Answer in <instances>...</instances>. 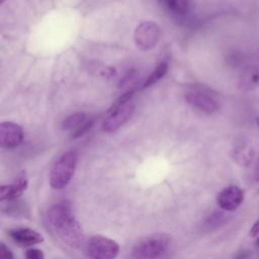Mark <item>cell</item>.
I'll list each match as a JSON object with an SVG mask.
<instances>
[{
	"mask_svg": "<svg viewBox=\"0 0 259 259\" xmlns=\"http://www.w3.org/2000/svg\"><path fill=\"white\" fill-rule=\"evenodd\" d=\"M47 222L50 229L59 239L74 249H80L84 245L83 230L72 213L68 202H59L52 205L47 212Z\"/></svg>",
	"mask_w": 259,
	"mask_h": 259,
	"instance_id": "6da1fadb",
	"label": "cell"
},
{
	"mask_svg": "<svg viewBox=\"0 0 259 259\" xmlns=\"http://www.w3.org/2000/svg\"><path fill=\"white\" fill-rule=\"evenodd\" d=\"M135 91L131 90L121 95L108 109L102 127L105 133H113L122 126L134 114L135 104L131 101Z\"/></svg>",
	"mask_w": 259,
	"mask_h": 259,
	"instance_id": "7a4b0ae2",
	"label": "cell"
},
{
	"mask_svg": "<svg viewBox=\"0 0 259 259\" xmlns=\"http://www.w3.org/2000/svg\"><path fill=\"white\" fill-rule=\"evenodd\" d=\"M172 239L167 234H152L135 244L132 250V256L138 259L157 258L165 253L170 248Z\"/></svg>",
	"mask_w": 259,
	"mask_h": 259,
	"instance_id": "3957f363",
	"label": "cell"
},
{
	"mask_svg": "<svg viewBox=\"0 0 259 259\" xmlns=\"http://www.w3.org/2000/svg\"><path fill=\"white\" fill-rule=\"evenodd\" d=\"M78 162V155L74 151L63 154L55 163L51 175L50 184L54 189H63L71 181Z\"/></svg>",
	"mask_w": 259,
	"mask_h": 259,
	"instance_id": "277c9868",
	"label": "cell"
},
{
	"mask_svg": "<svg viewBox=\"0 0 259 259\" xmlns=\"http://www.w3.org/2000/svg\"><path fill=\"white\" fill-rule=\"evenodd\" d=\"M87 254L94 259H111L118 255V244L104 236L96 235L90 238L86 246Z\"/></svg>",
	"mask_w": 259,
	"mask_h": 259,
	"instance_id": "5b68a950",
	"label": "cell"
},
{
	"mask_svg": "<svg viewBox=\"0 0 259 259\" xmlns=\"http://www.w3.org/2000/svg\"><path fill=\"white\" fill-rule=\"evenodd\" d=\"M161 29L159 25L151 20L142 21L136 28L134 39L136 46L141 51H149L153 49L159 41Z\"/></svg>",
	"mask_w": 259,
	"mask_h": 259,
	"instance_id": "8992f818",
	"label": "cell"
},
{
	"mask_svg": "<svg viewBox=\"0 0 259 259\" xmlns=\"http://www.w3.org/2000/svg\"><path fill=\"white\" fill-rule=\"evenodd\" d=\"M185 100L195 108L200 111L211 114L219 110L220 103L219 101L208 92L203 90H189L185 93Z\"/></svg>",
	"mask_w": 259,
	"mask_h": 259,
	"instance_id": "52a82bcc",
	"label": "cell"
},
{
	"mask_svg": "<svg viewBox=\"0 0 259 259\" xmlns=\"http://www.w3.org/2000/svg\"><path fill=\"white\" fill-rule=\"evenodd\" d=\"M93 125V119L85 112H76L66 117L62 122L64 131L71 132V138L77 139L86 134Z\"/></svg>",
	"mask_w": 259,
	"mask_h": 259,
	"instance_id": "ba28073f",
	"label": "cell"
},
{
	"mask_svg": "<svg viewBox=\"0 0 259 259\" xmlns=\"http://www.w3.org/2000/svg\"><path fill=\"white\" fill-rule=\"evenodd\" d=\"M23 131L20 125L11 121L0 123V146L5 149H13L21 144Z\"/></svg>",
	"mask_w": 259,
	"mask_h": 259,
	"instance_id": "9c48e42d",
	"label": "cell"
},
{
	"mask_svg": "<svg viewBox=\"0 0 259 259\" xmlns=\"http://www.w3.org/2000/svg\"><path fill=\"white\" fill-rule=\"evenodd\" d=\"M244 200V191L237 185H229L218 194L219 206L225 210H235Z\"/></svg>",
	"mask_w": 259,
	"mask_h": 259,
	"instance_id": "30bf717a",
	"label": "cell"
},
{
	"mask_svg": "<svg viewBox=\"0 0 259 259\" xmlns=\"http://www.w3.org/2000/svg\"><path fill=\"white\" fill-rule=\"evenodd\" d=\"M28 186L27 175L25 171L20 172L14 181L9 185H2L0 187V200H8L19 198Z\"/></svg>",
	"mask_w": 259,
	"mask_h": 259,
	"instance_id": "8fae6325",
	"label": "cell"
},
{
	"mask_svg": "<svg viewBox=\"0 0 259 259\" xmlns=\"http://www.w3.org/2000/svg\"><path fill=\"white\" fill-rule=\"evenodd\" d=\"M9 236L12 241L20 247H29L34 244H39L44 242V237L39 233L27 228L10 230Z\"/></svg>",
	"mask_w": 259,
	"mask_h": 259,
	"instance_id": "7c38bea8",
	"label": "cell"
},
{
	"mask_svg": "<svg viewBox=\"0 0 259 259\" xmlns=\"http://www.w3.org/2000/svg\"><path fill=\"white\" fill-rule=\"evenodd\" d=\"M255 156L253 145L249 141H242L236 145L232 151L233 160L242 167H248Z\"/></svg>",
	"mask_w": 259,
	"mask_h": 259,
	"instance_id": "4fadbf2b",
	"label": "cell"
},
{
	"mask_svg": "<svg viewBox=\"0 0 259 259\" xmlns=\"http://www.w3.org/2000/svg\"><path fill=\"white\" fill-rule=\"evenodd\" d=\"M1 209L2 211L13 218H28L29 210L26 203L23 200H19V198L3 200Z\"/></svg>",
	"mask_w": 259,
	"mask_h": 259,
	"instance_id": "5bb4252c",
	"label": "cell"
},
{
	"mask_svg": "<svg viewBox=\"0 0 259 259\" xmlns=\"http://www.w3.org/2000/svg\"><path fill=\"white\" fill-rule=\"evenodd\" d=\"M162 2L169 11L177 16L186 15L192 7V0H162Z\"/></svg>",
	"mask_w": 259,
	"mask_h": 259,
	"instance_id": "9a60e30c",
	"label": "cell"
},
{
	"mask_svg": "<svg viewBox=\"0 0 259 259\" xmlns=\"http://www.w3.org/2000/svg\"><path fill=\"white\" fill-rule=\"evenodd\" d=\"M259 83V70L256 67L246 68L241 76V86L245 89H252Z\"/></svg>",
	"mask_w": 259,
	"mask_h": 259,
	"instance_id": "2e32d148",
	"label": "cell"
},
{
	"mask_svg": "<svg viewBox=\"0 0 259 259\" xmlns=\"http://www.w3.org/2000/svg\"><path fill=\"white\" fill-rule=\"evenodd\" d=\"M169 69V65H168V62L167 61H161L157 67L155 68V70L150 74V76L146 79V81L144 82L142 88L145 89V88H148L154 84H156L161 78H163L167 71Z\"/></svg>",
	"mask_w": 259,
	"mask_h": 259,
	"instance_id": "e0dca14e",
	"label": "cell"
},
{
	"mask_svg": "<svg viewBox=\"0 0 259 259\" xmlns=\"http://www.w3.org/2000/svg\"><path fill=\"white\" fill-rule=\"evenodd\" d=\"M25 257L28 259H44L45 255L41 250L32 248V249H28L25 252Z\"/></svg>",
	"mask_w": 259,
	"mask_h": 259,
	"instance_id": "ac0fdd59",
	"label": "cell"
},
{
	"mask_svg": "<svg viewBox=\"0 0 259 259\" xmlns=\"http://www.w3.org/2000/svg\"><path fill=\"white\" fill-rule=\"evenodd\" d=\"M0 258L2 259H13L11 251L6 247L4 243H0Z\"/></svg>",
	"mask_w": 259,
	"mask_h": 259,
	"instance_id": "d6986e66",
	"label": "cell"
},
{
	"mask_svg": "<svg viewBox=\"0 0 259 259\" xmlns=\"http://www.w3.org/2000/svg\"><path fill=\"white\" fill-rule=\"evenodd\" d=\"M259 234V219L253 224L251 230H250V236L256 237Z\"/></svg>",
	"mask_w": 259,
	"mask_h": 259,
	"instance_id": "ffe728a7",
	"label": "cell"
},
{
	"mask_svg": "<svg viewBox=\"0 0 259 259\" xmlns=\"http://www.w3.org/2000/svg\"><path fill=\"white\" fill-rule=\"evenodd\" d=\"M255 178H256V181H259V159L257 160L256 162V166H255Z\"/></svg>",
	"mask_w": 259,
	"mask_h": 259,
	"instance_id": "44dd1931",
	"label": "cell"
},
{
	"mask_svg": "<svg viewBox=\"0 0 259 259\" xmlns=\"http://www.w3.org/2000/svg\"><path fill=\"white\" fill-rule=\"evenodd\" d=\"M256 123H257V125H258V127H259V116L256 118Z\"/></svg>",
	"mask_w": 259,
	"mask_h": 259,
	"instance_id": "7402d4cb",
	"label": "cell"
},
{
	"mask_svg": "<svg viewBox=\"0 0 259 259\" xmlns=\"http://www.w3.org/2000/svg\"><path fill=\"white\" fill-rule=\"evenodd\" d=\"M4 1H5V0H0V3H1V4H2V3H3V2H4Z\"/></svg>",
	"mask_w": 259,
	"mask_h": 259,
	"instance_id": "603a6c76",
	"label": "cell"
},
{
	"mask_svg": "<svg viewBox=\"0 0 259 259\" xmlns=\"http://www.w3.org/2000/svg\"><path fill=\"white\" fill-rule=\"evenodd\" d=\"M257 244L259 245V238H258V240H257Z\"/></svg>",
	"mask_w": 259,
	"mask_h": 259,
	"instance_id": "cb8c5ba5",
	"label": "cell"
}]
</instances>
